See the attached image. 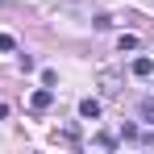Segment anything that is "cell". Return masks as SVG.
Returning a JSON list of instances; mask_svg holds the SVG:
<instances>
[{
  "label": "cell",
  "mask_w": 154,
  "mask_h": 154,
  "mask_svg": "<svg viewBox=\"0 0 154 154\" xmlns=\"http://www.w3.org/2000/svg\"><path fill=\"white\" fill-rule=\"evenodd\" d=\"M50 100H54L50 88H38V92L29 96V108H33V112H46V108H50Z\"/></svg>",
  "instance_id": "obj_1"
},
{
  "label": "cell",
  "mask_w": 154,
  "mask_h": 154,
  "mask_svg": "<svg viewBox=\"0 0 154 154\" xmlns=\"http://www.w3.org/2000/svg\"><path fill=\"white\" fill-rule=\"evenodd\" d=\"M79 117L96 121V117H100V100H92V96H88V100H79Z\"/></svg>",
  "instance_id": "obj_2"
},
{
  "label": "cell",
  "mask_w": 154,
  "mask_h": 154,
  "mask_svg": "<svg viewBox=\"0 0 154 154\" xmlns=\"http://www.w3.org/2000/svg\"><path fill=\"white\" fill-rule=\"evenodd\" d=\"M150 71H154V58H133V75L137 79H146Z\"/></svg>",
  "instance_id": "obj_3"
},
{
  "label": "cell",
  "mask_w": 154,
  "mask_h": 154,
  "mask_svg": "<svg viewBox=\"0 0 154 154\" xmlns=\"http://www.w3.org/2000/svg\"><path fill=\"white\" fill-rule=\"evenodd\" d=\"M17 50V38L13 33H0V54H13Z\"/></svg>",
  "instance_id": "obj_4"
},
{
  "label": "cell",
  "mask_w": 154,
  "mask_h": 154,
  "mask_svg": "<svg viewBox=\"0 0 154 154\" xmlns=\"http://www.w3.org/2000/svg\"><path fill=\"white\" fill-rule=\"evenodd\" d=\"M117 46H121V50H137V38H133V33H121V42H117Z\"/></svg>",
  "instance_id": "obj_5"
},
{
  "label": "cell",
  "mask_w": 154,
  "mask_h": 154,
  "mask_svg": "<svg viewBox=\"0 0 154 154\" xmlns=\"http://www.w3.org/2000/svg\"><path fill=\"white\" fill-rule=\"evenodd\" d=\"M142 121H150V125H154V100H142Z\"/></svg>",
  "instance_id": "obj_6"
},
{
  "label": "cell",
  "mask_w": 154,
  "mask_h": 154,
  "mask_svg": "<svg viewBox=\"0 0 154 154\" xmlns=\"http://www.w3.org/2000/svg\"><path fill=\"white\" fill-rule=\"evenodd\" d=\"M96 146H104V150H112V146H117V137H112V133H100V137H96Z\"/></svg>",
  "instance_id": "obj_7"
},
{
  "label": "cell",
  "mask_w": 154,
  "mask_h": 154,
  "mask_svg": "<svg viewBox=\"0 0 154 154\" xmlns=\"http://www.w3.org/2000/svg\"><path fill=\"white\" fill-rule=\"evenodd\" d=\"M4 117H8V104H0V121H4Z\"/></svg>",
  "instance_id": "obj_8"
}]
</instances>
